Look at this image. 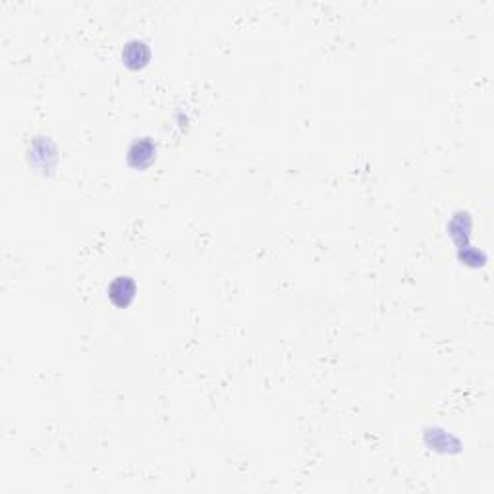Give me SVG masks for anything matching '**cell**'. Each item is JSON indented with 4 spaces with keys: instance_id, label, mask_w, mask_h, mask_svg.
I'll use <instances>...</instances> for the list:
<instances>
[{
    "instance_id": "2",
    "label": "cell",
    "mask_w": 494,
    "mask_h": 494,
    "mask_svg": "<svg viewBox=\"0 0 494 494\" xmlns=\"http://www.w3.org/2000/svg\"><path fill=\"white\" fill-rule=\"evenodd\" d=\"M122 59L130 68H143L151 59V51L143 41H130L122 52Z\"/></svg>"
},
{
    "instance_id": "3",
    "label": "cell",
    "mask_w": 494,
    "mask_h": 494,
    "mask_svg": "<svg viewBox=\"0 0 494 494\" xmlns=\"http://www.w3.org/2000/svg\"><path fill=\"white\" fill-rule=\"evenodd\" d=\"M145 155L147 157H151L155 155V147H153L149 141H141V143H135L134 147H132V151H130V162L134 164V167H145V164H149L151 160L145 159Z\"/></svg>"
},
{
    "instance_id": "1",
    "label": "cell",
    "mask_w": 494,
    "mask_h": 494,
    "mask_svg": "<svg viewBox=\"0 0 494 494\" xmlns=\"http://www.w3.org/2000/svg\"><path fill=\"white\" fill-rule=\"evenodd\" d=\"M109 295L114 305L126 307L135 298V282L130 277H118L109 288Z\"/></svg>"
}]
</instances>
